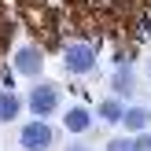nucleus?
Here are the masks:
<instances>
[{
  "instance_id": "1",
  "label": "nucleus",
  "mask_w": 151,
  "mask_h": 151,
  "mask_svg": "<svg viewBox=\"0 0 151 151\" xmlns=\"http://www.w3.org/2000/svg\"><path fill=\"white\" fill-rule=\"evenodd\" d=\"M26 107H29L33 118H52L59 107H63L59 85H55V81H37V85L29 88V96H26Z\"/></svg>"
},
{
  "instance_id": "2",
  "label": "nucleus",
  "mask_w": 151,
  "mask_h": 151,
  "mask_svg": "<svg viewBox=\"0 0 151 151\" xmlns=\"http://www.w3.org/2000/svg\"><path fill=\"white\" fill-rule=\"evenodd\" d=\"M19 147L22 151H52L55 147V129L48 118H33L19 129Z\"/></svg>"
},
{
  "instance_id": "3",
  "label": "nucleus",
  "mask_w": 151,
  "mask_h": 151,
  "mask_svg": "<svg viewBox=\"0 0 151 151\" xmlns=\"http://www.w3.org/2000/svg\"><path fill=\"white\" fill-rule=\"evenodd\" d=\"M63 63H66V70H70L74 78L92 74V70H96V48H92V44H85V41H74V44H66Z\"/></svg>"
},
{
  "instance_id": "4",
  "label": "nucleus",
  "mask_w": 151,
  "mask_h": 151,
  "mask_svg": "<svg viewBox=\"0 0 151 151\" xmlns=\"http://www.w3.org/2000/svg\"><path fill=\"white\" fill-rule=\"evenodd\" d=\"M15 70L26 74V78H37V74L44 70V52L37 48V44H19V48H15Z\"/></svg>"
},
{
  "instance_id": "5",
  "label": "nucleus",
  "mask_w": 151,
  "mask_h": 151,
  "mask_svg": "<svg viewBox=\"0 0 151 151\" xmlns=\"http://www.w3.org/2000/svg\"><path fill=\"white\" fill-rule=\"evenodd\" d=\"M63 129L70 133V137H78V133H88L92 129V111L81 107V103H74V107L63 111Z\"/></svg>"
},
{
  "instance_id": "6",
  "label": "nucleus",
  "mask_w": 151,
  "mask_h": 151,
  "mask_svg": "<svg viewBox=\"0 0 151 151\" xmlns=\"http://www.w3.org/2000/svg\"><path fill=\"white\" fill-rule=\"evenodd\" d=\"M122 129H129V137H137V133H144L147 125H151V111L144 107V103H133V107H125L122 111Z\"/></svg>"
},
{
  "instance_id": "7",
  "label": "nucleus",
  "mask_w": 151,
  "mask_h": 151,
  "mask_svg": "<svg viewBox=\"0 0 151 151\" xmlns=\"http://www.w3.org/2000/svg\"><path fill=\"white\" fill-rule=\"evenodd\" d=\"M111 92L122 96V100H133V92H137V74H133V66H118V70L111 74Z\"/></svg>"
},
{
  "instance_id": "8",
  "label": "nucleus",
  "mask_w": 151,
  "mask_h": 151,
  "mask_svg": "<svg viewBox=\"0 0 151 151\" xmlns=\"http://www.w3.org/2000/svg\"><path fill=\"white\" fill-rule=\"evenodd\" d=\"M22 107H26V100H22L19 92H11V88H0V125H11L15 118L22 114Z\"/></svg>"
},
{
  "instance_id": "9",
  "label": "nucleus",
  "mask_w": 151,
  "mask_h": 151,
  "mask_svg": "<svg viewBox=\"0 0 151 151\" xmlns=\"http://www.w3.org/2000/svg\"><path fill=\"white\" fill-rule=\"evenodd\" d=\"M122 111H125V100L111 92L107 100H100V107H96V118H100L103 125H118V122H122Z\"/></svg>"
},
{
  "instance_id": "10",
  "label": "nucleus",
  "mask_w": 151,
  "mask_h": 151,
  "mask_svg": "<svg viewBox=\"0 0 151 151\" xmlns=\"http://www.w3.org/2000/svg\"><path fill=\"white\" fill-rule=\"evenodd\" d=\"M107 151H137V140L133 137H114V140H107Z\"/></svg>"
},
{
  "instance_id": "11",
  "label": "nucleus",
  "mask_w": 151,
  "mask_h": 151,
  "mask_svg": "<svg viewBox=\"0 0 151 151\" xmlns=\"http://www.w3.org/2000/svg\"><path fill=\"white\" fill-rule=\"evenodd\" d=\"M133 140H137V151H151V133H147V129H144V133H137Z\"/></svg>"
},
{
  "instance_id": "12",
  "label": "nucleus",
  "mask_w": 151,
  "mask_h": 151,
  "mask_svg": "<svg viewBox=\"0 0 151 151\" xmlns=\"http://www.w3.org/2000/svg\"><path fill=\"white\" fill-rule=\"evenodd\" d=\"M63 151H92V147H88V144H66Z\"/></svg>"
},
{
  "instance_id": "13",
  "label": "nucleus",
  "mask_w": 151,
  "mask_h": 151,
  "mask_svg": "<svg viewBox=\"0 0 151 151\" xmlns=\"http://www.w3.org/2000/svg\"><path fill=\"white\" fill-rule=\"evenodd\" d=\"M147 81H151V63H147Z\"/></svg>"
}]
</instances>
